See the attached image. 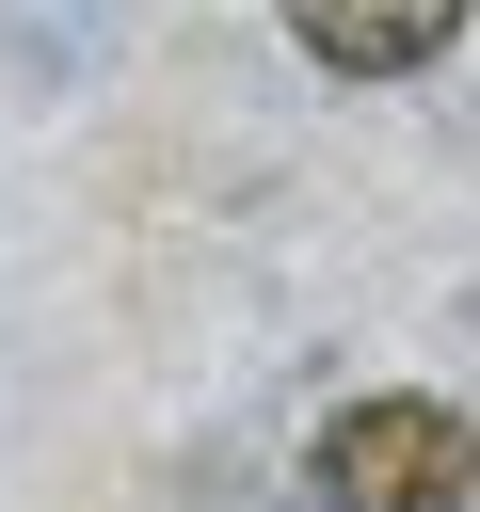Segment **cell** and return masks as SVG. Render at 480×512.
<instances>
[{
  "label": "cell",
  "instance_id": "6da1fadb",
  "mask_svg": "<svg viewBox=\"0 0 480 512\" xmlns=\"http://www.w3.org/2000/svg\"><path fill=\"white\" fill-rule=\"evenodd\" d=\"M480 496V432L464 400H416V384H368L320 416V512H464Z\"/></svg>",
  "mask_w": 480,
  "mask_h": 512
},
{
  "label": "cell",
  "instance_id": "7a4b0ae2",
  "mask_svg": "<svg viewBox=\"0 0 480 512\" xmlns=\"http://www.w3.org/2000/svg\"><path fill=\"white\" fill-rule=\"evenodd\" d=\"M272 16H288V48L336 64V80H416V64L464 32V0H272Z\"/></svg>",
  "mask_w": 480,
  "mask_h": 512
}]
</instances>
